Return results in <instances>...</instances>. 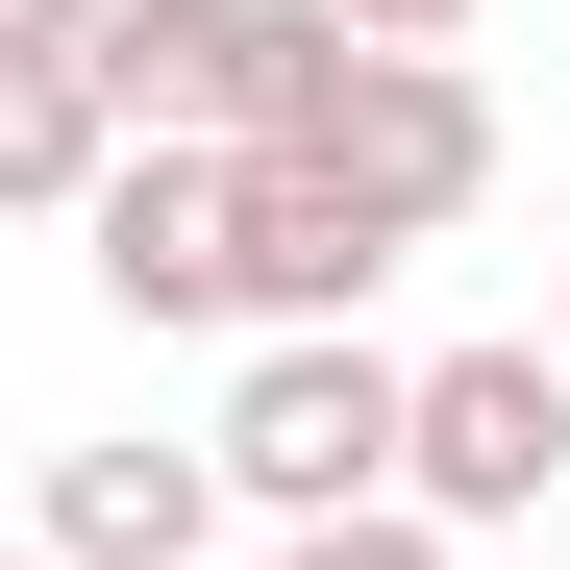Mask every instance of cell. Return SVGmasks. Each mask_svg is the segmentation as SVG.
<instances>
[{
	"instance_id": "6da1fadb",
	"label": "cell",
	"mask_w": 570,
	"mask_h": 570,
	"mask_svg": "<svg viewBox=\"0 0 570 570\" xmlns=\"http://www.w3.org/2000/svg\"><path fill=\"white\" fill-rule=\"evenodd\" d=\"M75 75H100L125 149H273V125L347 75V26H323V0H100Z\"/></svg>"
},
{
	"instance_id": "7a4b0ae2",
	"label": "cell",
	"mask_w": 570,
	"mask_h": 570,
	"mask_svg": "<svg viewBox=\"0 0 570 570\" xmlns=\"http://www.w3.org/2000/svg\"><path fill=\"white\" fill-rule=\"evenodd\" d=\"M199 471H224L248 521H372V497H397V347H372V323L248 347V372H224V422H199Z\"/></svg>"
},
{
	"instance_id": "3957f363",
	"label": "cell",
	"mask_w": 570,
	"mask_h": 570,
	"mask_svg": "<svg viewBox=\"0 0 570 570\" xmlns=\"http://www.w3.org/2000/svg\"><path fill=\"white\" fill-rule=\"evenodd\" d=\"M273 149H298V174H347V224H372V248H446L471 199H497V100H471L446 50H372V26H347V75H323Z\"/></svg>"
},
{
	"instance_id": "277c9868",
	"label": "cell",
	"mask_w": 570,
	"mask_h": 570,
	"mask_svg": "<svg viewBox=\"0 0 570 570\" xmlns=\"http://www.w3.org/2000/svg\"><path fill=\"white\" fill-rule=\"evenodd\" d=\"M546 497H570V372H546V347H422V372H397V521L497 546V521H546Z\"/></svg>"
},
{
	"instance_id": "5b68a950",
	"label": "cell",
	"mask_w": 570,
	"mask_h": 570,
	"mask_svg": "<svg viewBox=\"0 0 570 570\" xmlns=\"http://www.w3.org/2000/svg\"><path fill=\"white\" fill-rule=\"evenodd\" d=\"M372 273H397V248L347 224V174H298V149H224V298H248V347H298V323H347Z\"/></svg>"
},
{
	"instance_id": "8992f818",
	"label": "cell",
	"mask_w": 570,
	"mask_h": 570,
	"mask_svg": "<svg viewBox=\"0 0 570 570\" xmlns=\"http://www.w3.org/2000/svg\"><path fill=\"white\" fill-rule=\"evenodd\" d=\"M75 248H100L125 323H248V298H224V149H100Z\"/></svg>"
},
{
	"instance_id": "52a82bcc",
	"label": "cell",
	"mask_w": 570,
	"mask_h": 570,
	"mask_svg": "<svg viewBox=\"0 0 570 570\" xmlns=\"http://www.w3.org/2000/svg\"><path fill=\"white\" fill-rule=\"evenodd\" d=\"M224 546V471L199 446H75L50 471V570H199Z\"/></svg>"
},
{
	"instance_id": "ba28073f",
	"label": "cell",
	"mask_w": 570,
	"mask_h": 570,
	"mask_svg": "<svg viewBox=\"0 0 570 570\" xmlns=\"http://www.w3.org/2000/svg\"><path fill=\"white\" fill-rule=\"evenodd\" d=\"M100 75H75V50H0V224H75V199H100Z\"/></svg>"
},
{
	"instance_id": "9c48e42d",
	"label": "cell",
	"mask_w": 570,
	"mask_h": 570,
	"mask_svg": "<svg viewBox=\"0 0 570 570\" xmlns=\"http://www.w3.org/2000/svg\"><path fill=\"white\" fill-rule=\"evenodd\" d=\"M298 570H471L446 521H397V497H372V521H298Z\"/></svg>"
},
{
	"instance_id": "30bf717a",
	"label": "cell",
	"mask_w": 570,
	"mask_h": 570,
	"mask_svg": "<svg viewBox=\"0 0 570 570\" xmlns=\"http://www.w3.org/2000/svg\"><path fill=\"white\" fill-rule=\"evenodd\" d=\"M323 26H372V50H446V26H471V0H323Z\"/></svg>"
},
{
	"instance_id": "8fae6325",
	"label": "cell",
	"mask_w": 570,
	"mask_h": 570,
	"mask_svg": "<svg viewBox=\"0 0 570 570\" xmlns=\"http://www.w3.org/2000/svg\"><path fill=\"white\" fill-rule=\"evenodd\" d=\"M75 26H100V0H0V50H75Z\"/></svg>"
},
{
	"instance_id": "7c38bea8",
	"label": "cell",
	"mask_w": 570,
	"mask_h": 570,
	"mask_svg": "<svg viewBox=\"0 0 570 570\" xmlns=\"http://www.w3.org/2000/svg\"><path fill=\"white\" fill-rule=\"evenodd\" d=\"M546 372H570V273H546Z\"/></svg>"
},
{
	"instance_id": "4fadbf2b",
	"label": "cell",
	"mask_w": 570,
	"mask_h": 570,
	"mask_svg": "<svg viewBox=\"0 0 570 570\" xmlns=\"http://www.w3.org/2000/svg\"><path fill=\"white\" fill-rule=\"evenodd\" d=\"M0 570H50V546H0Z\"/></svg>"
}]
</instances>
